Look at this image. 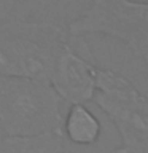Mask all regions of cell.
<instances>
[{"label": "cell", "mask_w": 148, "mask_h": 153, "mask_svg": "<svg viewBox=\"0 0 148 153\" xmlns=\"http://www.w3.org/2000/svg\"><path fill=\"white\" fill-rule=\"evenodd\" d=\"M62 104L46 80L0 76V132L7 137L62 132Z\"/></svg>", "instance_id": "6da1fadb"}, {"label": "cell", "mask_w": 148, "mask_h": 153, "mask_svg": "<svg viewBox=\"0 0 148 153\" xmlns=\"http://www.w3.org/2000/svg\"><path fill=\"white\" fill-rule=\"evenodd\" d=\"M69 32L56 24L14 19L0 24V50L7 57L11 76L50 78Z\"/></svg>", "instance_id": "7a4b0ae2"}, {"label": "cell", "mask_w": 148, "mask_h": 153, "mask_svg": "<svg viewBox=\"0 0 148 153\" xmlns=\"http://www.w3.org/2000/svg\"><path fill=\"white\" fill-rule=\"evenodd\" d=\"M65 30L76 37L99 33L116 38L148 67V2L91 0Z\"/></svg>", "instance_id": "3957f363"}, {"label": "cell", "mask_w": 148, "mask_h": 153, "mask_svg": "<svg viewBox=\"0 0 148 153\" xmlns=\"http://www.w3.org/2000/svg\"><path fill=\"white\" fill-rule=\"evenodd\" d=\"M92 102L113 123L121 143L148 150V91L116 70L99 67Z\"/></svg>", "instance_id": "277c9868"}, {"label": "cell", "mask_w": 148, "mask_h": 153, "mask_svg": "<svg viewBox=\"0 0 148 153\" xmlns=\"http://www.w3.org/2000/svg\"><path fill=\"white\" fill-rule=\"evenodd\" d=\"M99 64L86 37H67L48 81L64 102L86 104L95 94V74Z\"/></svg>", "instance_id": "5b68a950"}, {"label": "cell", "mask_w": 148, "mask_h": 153, "mask_svg": "<svg viewBox=\"0 0 148 153\" xmlns=\"http://www.w3.org/2000/svg\"><path fill=\"white\" fill-rule=\"evenodd\" d=\"M102 126L86 104H72L64 115L62 134L70 145L88 147L99 140Z\"/></svg>", "instance_id": "8992f818"}, {"label": "cell", "mask_w": 148, "mask_h": 153, "mask_svg": "<svg viewBox=\"0 0 148 153\" xmlns=\"http://www.w3.org/2000/svg\"><path fill=\"white\" fill-rule=\"evenodd\" d=\"M70 148L62 132H50L33 137L0 136V153H64Z\"/></svg>", "instance_id": "52a82bcc"}, {"label": "cell", "mask_w": 148, "mask_h": 153, "mask_svg": "<svg viewBox=\"0 0 148 153\" xmlns=\"http://www.w3.org/2000/svg\"><path fill=\"white\" fill-rule=\"evenodd\" d=\"M107 153H148L147 148L138 147V145H126V143H121L119 147L113 148Z\"/></svg>", "instance_id": "ba28073f"}, {"label": "cell", "mask_w": 148, "mask_h": 153, "mask_svg": "<svg viewBox=\"0 0 148 153\" xmlns=\"http://www.w3.org/2000/svg\"><path fill=\"white\" fill-rule=\"evenodd\" d=\"M0 76H11V69L2 50H0Z\"/></svg>", "instance_id": "9c48e42d"}, {"label": "cell", "mask_w": 148, "mask_h": 153, "mask_svg": "<svg viewBox=\"0 0 148 153\" xmlns=\"http://www.w3.org/2000/svg\"><path fill=\"white\" fill-rule=\"evenodd\" d=\"M64 153H75V152H73V150H72V148H69V150H65Z\"/></svg>", "instance_id": "30bf717a"}, {"label": "cell", "mask_w": 148, "mask_h": 153, "mask_svg": "<svg viewBox=\"0 0 148 153\" xmlns=\"http://www.w3.org/2000/svg\"><path fill=\"white\" fill-rule=\"evenodd\" d=\"M18 2H22V0H18Z\"/></svg>", "instance_id": "8fae6325"}, {"label": "cell", "mask_w": 148, "mask_h": 153, "mask_svg": "<svg viewBox=\"0 0 148 153\" xmlns=\"http://www.w3.org/2000/svg\"><path fill=\"white\" fill-rule=\"evenodd\" d=\"M0 136H2V132H0Z\"/></svg>", "instance_id": "7c38bea8"}]
</instances>
